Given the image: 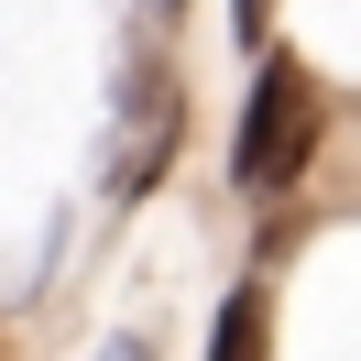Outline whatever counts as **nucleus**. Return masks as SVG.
<instances>
[{
  "label": "nucleus",
  "instance_id": "nucleus-1",
  "mask_svg": "<svg viewBox=\"0 0 361 361\" xmlns=\"http://www.w3.org/2000/svg\"><path fill=\"white\" fill-rule=\"evenodd\" d=\"M317 154V88L295 55H263L252 66V99H241V132H230V186L241 197H274V186H295Z\"/></svg>",
  "mask_w": 361,
  "mask_h": 361
},
{
  "label": "nucleus",
  "instance_id": "nucleus-2",
  "mask_svg": "<svg viewBox=\"0 0 361 361\" xmlns=\"http://www.w3.org/2000/svg\"><path fill=\"white\" fill-rule=\"evenodd\" d=\"M208 361H274V295H263V285H230V295H219Z\"/></svg>",
  "mask_w": 361,
  "mask_h": 361
},
{
  "label": "nucleus",
  "instance_id": "nucleus-3",
  "mask_svg": "<svg viewBox=\"0 0 361 361\" xmlns=\"http://www.w3.org/2000/svg\"><path fill=\"white\" fill-rule=\"evenodd\" d=\"M230 33L241 44H274V0H230Z\"/></svg>",
  "mask_w": 361,
  "mask_h": 361
},
{
  "label": "nucleus",
  "instance_id": "nucleus-4",
  "mask_svg": "<svg viewBox=\"0 0 361 361\" xmlns=\"http://www.w3.org/2000/svg\"><path fill=\"white\" fill-rule=\"evenodd\" d=\"M99 361H154V339H142V329H121V339H110Z\"/></svg>",
  "mask_w": 361,
  "mask_h": 361
},
{
  "label": "nucleus",
  "instance_id": "nucleus-5",
  "mask_svg": "<svg viewBox=\"0 0 361 361\" xmlns=\"http://www.w3.org/2000/svg\"><path fill=\"white\" fill-rule=\"evenodd\" d=\"M164 11H176V0H164Z\"/></svg>",
  "mask_w": 361,
  "mask_h": 361
}]
</instances>
